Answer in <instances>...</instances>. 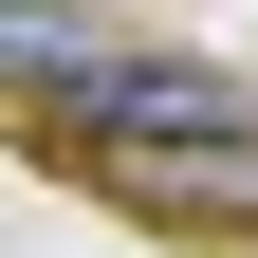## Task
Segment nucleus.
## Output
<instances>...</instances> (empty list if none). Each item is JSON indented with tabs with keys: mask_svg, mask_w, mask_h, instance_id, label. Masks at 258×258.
Returning a JSON list of instances; mask_svg holds the SVG:
<instances>
[{
	"mask_svg": "<svg viewBox=\"0 0 258 258\" xmlns=\"http://www.w3.org/2000/svg\"><path fill=\"white\" fill-rule=\"evenodd\" d=\"M74 55H92V19H74V0H0V92H19V111H37Z\"/></svg>",
	"mask_w": 258,
	"mask_h": 258,
	"instance_id": "obj_1",
	"label": "nucleus"
}]
</instances>
